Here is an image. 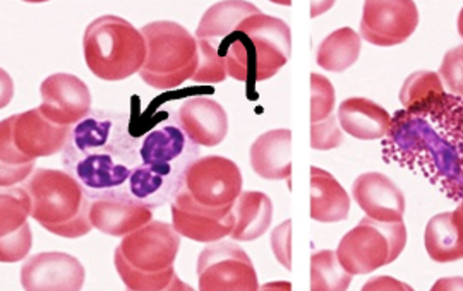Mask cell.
I'll return each instance as SVG.
<instances>
[{"label": "cell", "mask_w": 463, "mask_h": 291, "mask_svg": "<svg viewBox=\"0 0 463 291\" xmlns=\"http://www.w3.org/2000/svg\"><path fill=\"white\" fill-rule=\"evenodd\" d=\"M139 149L128 115L93 108L71 130L62 164L95 201L128 189L134 168L141 163Z\"/></svg>", "instance_id": "6da1fadb"}, {"label": "cell", "mask_w": 463, "mask_h": 291, "mask_svg": "<svg viewBox=\"0 0 463 291\" xmlns=\"http://www.w3.org/2000/svg\"><path fill=\"white\" fill-rule=\"evenodd\" d=\"M199 43V69L193 81L218 84L227 78L246 82L268 81L292 55V33L285 21L265 13L244 19L229 38L218 45Z\"/></svg>", "instance_id": "7a4b0ae2"}, {"label": "cell", "mask_w": 463, "mask_h": 291, "mask_svg": "<svg viewBox=\"0 0 463 291\" xmlns=\"http://www.w3.org/2000/svg\"><path fill=\"white\" fill-rule=\"evenodd\" d=\"M383 156L388 163L409 166L438 183L445 194L462 201L460 158L453 146L432 129L428 118L400 110L383 137Z\"/></svg>", "instance_id": "3957f363"}, {"label": "cell", "mask_w": 463, "mask_h": 291, "mask_svg": "<svg viewBox=\"0 0 463 291\" xmlns=\"http://www.w3.org/2000/svg\"><path fill=\"white\" fill-rule=\"evenodd\" d=\"M181 249V233L165 221H149L126 235L116 249V269L134 291L193 290L175 275L174 262Z\"/></svg>", "instance_id": "277c9868"}, {"label": "cell", "mask_w": 463, "mask_h": 291, "mask_svg": "<svg viewBox=\"0 0 463 291\" xmlns=\"http://www.w3.org/2000/svg\"><path fill=\"white\" fill-rule=\"evenodd\" d=\"M71 130L50 122L40 108L4 118L0 126L2 187H14L30 177L38 158L62 153Z\"/></svg>", "instance_id": "5b68a950"}, {"label": "cell", "mask_w": 463, "mask_h": 291, "mask_svg": "<svg viewBox=\"0 0 463 291\" xmlns=\"http://www.w3.org/2000/svg\"><path fill=\"white\" fill-rule=\"evenodd\" d=\"M26 189L33 201L32 218L50 233L62 239H80L91 231V199L69 172L38 168Z\"/></svg>", "instance_id": "8992f818"}, {"label": "cell", "mask_w": 463, "mask_h": 291, "mask_svg": "<svg viewBox=\"0 0 463 291\" xmlns=\"http://www.w3.org/2000/svg\"><path fill=\"white\" fill-rule=\"evenodd\" d=\"M84 61L101 81H124L139 72L146 61V40L124 17L93 19L83 36Z\"/></svg>", "instance_id": "52a82bcc"}, {"label": "cell", "mask_w": 463, "mask_h": 291, "mask_svg": "<svg viewBox=\"0 0 463 291\" xmlns=\"http://www.w3.org/2000/svg\"><path fill=\"white\" fill-rule=\"evenodd\" d=\"M146 40V61L139 76L151 88L168 91L187 80H194L199 69V43L179 23L155 21L141 28Z\"/></svg>", "instance_id": "ba28073f"}, {"label": "cell", "mask_w": 463, "mask_h": 291, "mask_svg": "<svg viewBox=\"0 0 463 291\" xmlns=\"http://www.w3.org/2000/svg\"><path fill=\"white\" fill-rule=\"evenodd\" d=\"M407 245L403 221L384 223L369 216L338 243L336 256L352 276L367 275L400 258Z\"/></svg>", "instance_id": "9c48e42d"}, {"label": "cell", "mask_w": 463, "mask_h": 291, "mask_svg": "<svg viewBox=\"0 0 463 291\" xmlns=\"http://www.w3.org/2000/svg\"><path fill=\"white\" fill-rule=\"evenodd\" d=\"M184 189L201 208L229 212L242 194V174L229 158L201 156L187 168Z\"/></svg>", "instance_id": "30bf717a"}, {"label": "cell", "mask_w": 463, "mask_h": 291, "mask_svg": "<svg viewBox=\"0 0 463 291\" xmlns=\"http://www.w3.org/2000/svg\"><path fill=\"white\" fill-rule=\"evenodd\" d=\"M199 290L256 291L258 273L248 252L232 242L208 245L198 259Z\"/></svg>", "instance_id": "8fae6325"}, {"label": "cell", "mask_w": 463, "mask_h": 291, "mask_svg": "<svg viewBox=\"0 0 463 291\" xmlns=\"http://www.w3.org/2000/svg\"><path fill=\"white\" fill-rule=\"evenodd\" d=\"M417 24L419 11L412 0H367L361 36L376 47H395L414 34Z\"/></svg>", "instance_id": "7c38bea8"}, {"label": "cell", "mask_w": 463, "mask_h": 291, "mask_svg": "<svg viewBox=\"0 0 463 291\" xmlns=\"http://www.w3.org/2000/svg\"><path fill=\"white\" fill-rule=\"evenodd\" d=\"M33 211V201L26 187H2L0 194V260L19 262L24 259L33 245L28 218Z\"/></svg>", "instance_id": "4fadbf2b"}, {"label": "cell", "mask_w": 463, "mask_h": 291, "mask_svg": "<svg viewBox=\"0 0 463 291\" xmlns=\"http://www.w3.org/2000/svg\"><path fill=\"white\" fill-rule=\"evenodd\" d=\"M40 112L57 126L74 127L88 117L91 108V93L78 76L57 72L40 86Z\"/></svg>", "instance_id": "5bb4252c"}, {"label": "cell", "mask_w": 463, "mask_h": 291, "mask_svg": "<svg viewBox=\"0 0 463 291\" xmlns=\"http://www.w3.org/2000/svg\"><path fill=\"white\" fill-rule=\"evenodd\" d=\"M83 264L66 252H42L28 258L21 268V285L28 291H80Z\"/></svg>", "instance_id": "9a60e30c"}, {"label": "cell", "mask_w": 463, "mask_h": 291, "mask_svg": "<svg viewBox=\"0 0 463 291\" xmlns=\"http://www.w3.org/2000/svg\"><path fill=\"white\" fill-rule=\"evenodd\" d=\"M172 225L181 237L199 243H213L232 235L235 227L233 211H212L196 204L185 189L170 202Z\"/></svg>", "instance_id": "2e32d148"}, {"label": "cell", "mask_w": 463, "mask_h": 291, "mask_svg": "<svg viewBox=\"0 0 463 291\" xmlns=\"http://www.w3.org/2000/svg\"><path fill=\"white\" fill-rule=\"evenodd\" d=\"M141 163L166 168H187L201 158V146L196 145L177 118H168L162 126L149 130L139 149Z\"/></svg>", "instance_id": "e0dca14e"}, {"label": "cell", "mask_w": 463, "mask_h": 291, "mask_svg": "<svg viewBox=\"0 0 463 291\" xmlns=\"http://www.w3.org/2000/svg\"><path fill=\"white\" fill-rule=\"evenodd\" d=\"M90 220L93 228L105 235L126 237L153 221V210L137 202L126 189L91 201Z\"/></svg>", "instance_id": "ac0fdd59"}, {"label": "cell", "mask_w": 463, "mask_h": 291, "mask_svg": "<svg viewBox=\"0 0 463 291\" xmlns=\"http://www.w3.org/2000/svg\"><path fill=\"white\" fill-rule=\"evenodd\" d=\"M352 195L369 218L384 223L403 221L405 195L392 178L378 172L363 174L355 178Z\"/></svg>", "instance_id": "d6986e66"}, {"label": "cell", "mask_w": 463, "mask_h": 291, "mask_svg": "<svg viewBox=\"0 0 463 291\" xmlns=\"http://www.w3.org/2000/svg\"><path fill=\"white\" fill-rule=\"evenodd\" d=\"M175 118L187 132V136L203 147H215L227 137L229 132V115L212 98H185Z\"/></svg>", "instance_id": "ffe728a7"}, {"label": "cell", "mask_w": 463, "mask_h": 291, "mask_svg": "<svg viewBox=\"0 0 463 291\" xmlns=\"http://www.w3.org/2000/svg\"><path fill=\"white\" fill-rule=\"evenodd\" d=\"M184 180L185 172L183 170L139 163L128 182V192L149 210H156L177 197L184 187Z\"/></svg>", "instance_id": "44dd1931"}, {"label": "cell", "mask_w": 463, "mask_h": 291, "mask_svg": "<svg viewBox=\"0 0 463 291\" xmlns=\"http://www.w3.org/2000/svg\"><path fill=\"white\" fill-rule=\"evenodd\" d=\"M252 170L266 180H287L292 175V132L268 130L249 151Z\"/></svg>", "instance_id": "7402d4cb"}, {"label": "cell", "mask_w": 463, "mask_h": 291, "mask_svg": "<svg viewBox=\"0 0 463 291\" xmlns=\"http://www.w3.org/2000/svg\"><path fill=\"white\" fill-rule=\"evenodd\" d=\"M338 124L342 130L361 141L383 139L390 129V114L367 98H347L340 103Z\"/></svg>", "instance_id": "603a6c76"}, {"label": "cell", "mask_w": 463, "mask_h": 291, "mask_svg": "<svg viewBox=\"0 0 463 291\" xmlns=\"http://www.w3.org/2000/svg\"><path fill=\"white\" fill-rule=\"evenodd\" d=\"M424 245L434 262L447 264L463 259V212H441L430 218L424 231Z\"/></svg>", "instance_id": "cb8c5ba5"}, {"label": "cell", "mask_w": 463, "mask_h": 291, "mask_svg": "<svg viewBox=\"0 0 463 291\" xmlns=\"http://www.w3.org/2000/svg\"><path fill=\"white\" fill-rule=\"evenodd\" d=\"M350 197L330 172L311 168V218L319 223H338L347 220Z\"/></svg>", "instance_id": "d4e9b609"}, {"label": "cell", "mask_w": 463, "mask_h": 291, "mask_svg": "<svg viewBox=\"0 0 463 291\" xmlns=\"http://www.w3.org/2000/svg\"><path fill=\"white\" fill-rule=\"evenodd\" d=\"M260 13L261 9L244 0H225L213 4L199 21L196 40L206 42L210 45H218L220 42L229 38L244 19Z\"/></svg>", "instance_id": "484cf974"}, {"label": "cell", "mask_w": 463, "mask_h": 291, "mask_svg": "<svg viewBox=\"0 0 463 291\" xmlns=\"http://www.w3.org/2000/svg\"><path fill=\"white\" fill-rule=\"evenodd\" d=\"M447 97L439 74L432 70H417L411 74L400 89V103L405 112L417 117L436 114L445 105Z\"/></svg>", "instance_id": "4316f807"}, {"label": "cell", "mask_w": 463, "mask_h": 291, "mask_svg": "<svg viewBox=\"0 0 463 291\" xmlns=\"http://www.w3.org/2000/svg\"><path fill=\"white\" fill-rule=\"evenodd\" d=\"M235 227L232 239L237 242H252L263 237L273 220V202L263 192L246 191L239 195L235 206Z\"/></svg>", "instance_id": "83f0119b"}, {"label": "cell", "mask_w": 463, "mask_h": 291, "mask_svg": "<svg viewBox=\"0 0 463 291\" xmlns=\"http://www.w3.org/2000/svg\"><path fill=\"white\" fill-rule=\"evenodd\" d=\"M361 55V36L352 28H340L326 36L316 55V64L328 72H344Z\"/></svg>", "instance_id": "f1b7e54d"}, {"label": "cell", "mask_w": 463, "mask_h": 291, "mask_svg": "<svg viewBox=\"0 0 463 291\" xmlns=\"http://www.w3.org/2000/svg\"><path fill=\"white\" fill-rule=\"evenodd\" d=\"M354 276L348 273L338 260L336 252L319 250L311 258V290L345 291L348 290Z\"/></svg>", "instance_id": "f546056e"}, {"label": "cell", "mask_w": 463, "mask_h": 291, "mask_svg": "<svg viewBox=\"0 0 463 291\" xmlns=\"http://www.w3.org/2000/svg\"><path fill=\"white\" fill-rule=\"evenodd\" d=\"M336 105L335 88L325 76L311 74V124L330 118Z\"/></svg>", "instance_id": "4dcf8cb0"}, {"label": "cell", "mask_w": 463, "mask_h": 291, "mask_svg": "<svg viewBox=\"0 0 463 291\" xmlns=\"http://www.w3.org/2000/svg\"><path fill=\"white\" fill-rule=\"evenodd\" d=\"M438 74L453 97L463 98V45L447 52Z\"/></svg>", "instance_id": "1f68e13d"}, {"label": "cell", "mask_w": 463, "mask_h": 291, "mask_svg": "<svg viewBox=\"0 0 463 291\" xmlns=\"http://www.w3.org/2000/svg\"><path fill=\"white\" fill-rule=\"evenodd\" d=\"M344 143V132L338 126V117L331 115L330 118L311 124V147L317 151H330Z\"/></svg>", "instance_id": "d6a6232c"}, {"label": "cell", "mask_w": 463, "mask_h": 291, "mask_svg": "<svg viewBox=\"0 0 463 291\" xmlns=\"http://www.w3.org/2000/svg\"><path fill=\"white\" fill-rule=\"evenodd\" d=\"M290 227H292V221L287 220L271 235V249H273L279 262L281 266H285L287 269H292V250H290L292 230H290Z\"/></svg>", "instance_id": "836d02e7"}, {"label": "cell", "mask_w": 463, "mask_h": 291, "mask_svg": "<svg viewBox=\"0 0 463 291\" xmlns=\"http://www.w3.org/2000/svg\"><path fill=\"white\" fill-rule=\"evenodd\" d=\"M432 290H463V277H445L439 279Z\"/></svg>", "instance_id": "e575fe53"}, {"label": "cell", "mask_w": 463, "mask_h": 291, "mask_svg": "<svg viewBox=\"0 0 463 291\" xmlns=\"http://www.w3.org/2000/svg\"><path fill=\"white\" fill-rule=\"evenodd\" d=\"M458 33H460V36L463 38V7L460 14H458Z\"/></svg>", "instance_id": "d590c367"}, {"label": "cell", "mask_w": 463, "mask_h": 291, "mask_svg": "<svg viewBox=\"0 0 463 291\" xmlns=\"http://www.w3.org/2000/svg\"><path fill=\"white\" fill-rule=\"evenodd\" d=\"M458 210L462 211V212H463V199H462V202H460V206H458Z\"/></svg>", "instance_id": "8d00e7d4"}]
</instances>
